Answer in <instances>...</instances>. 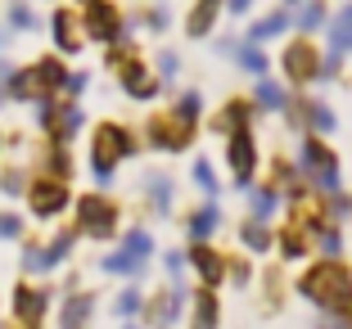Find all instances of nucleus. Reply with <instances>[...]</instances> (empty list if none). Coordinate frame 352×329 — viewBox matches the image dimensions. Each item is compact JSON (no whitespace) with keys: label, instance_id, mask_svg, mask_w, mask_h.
I'll use <instances>...</instances> for the list:
<instances>
[{"label":"nucleus","instance_id":"obj_44","mask_svg":"<svg viewBox=\"0 0 352 329\" xmlns=\"http://www.w3.org/2000/svg\"><path fill=\"white\" fill-rule=\"evenodd\" d=\"M339 248H343L339 230H321V253H325V258H339Z\"/></svg>","mask_w":352,"mask_h":329},{"label":"nucleus","instance_id":"obj_33","mask_svg":"<svg viewBox=\"0 0 352 329\" xmlns=\"http://www.w3.org/2000/svg\"><path fill=\"white\" fill-rule=\"evenodd\" d=\"M321 23H325V5H321V0H307V5L298 10V27L302 32H316Z\"/></svg>","mask_w":352,"mask_h":329},{"label":"nucleus","instance_id":"obj_45","mask_svg":"<svg viewBox=\"0 0 352 329\" xmlns=\"http://www.w3.org/2000/svg\"><path fill=\"white\" fill-rule=\"evenodd\" d=\"M176 68H181L176 54H158V72H163V77H176Z\"/></svg>","mask_w":352,"mask_h":329},{"label":"nucleus","instance_id":"obj_47","mask_svg":"<svg viewBox=\"0 0 352 329\" xmlns=\"http://www.w3.org/2000/svg\"><path fill=\"white\" fill-rule=\"evenodd\" d=\"M167 271H172V275H181V271H186V258H181V253H167Z\"/></svg>","mask_w":352,"mask_h":329},{"label":"nucleus","instance_id":"obj_38","mask_svg":"<svg viewBox=\"0 0 352 329\" xmlns=\"http://www.w3.org/2000/svg\"><path fill=\"white\" fill-rule=\"evenodd\" d=\"M276 207H280V194H276V190H258V194H253V212H258V221H262V216H271Z\"/></svg>","mask_w":352,"mask_h":329},{"label":"nucleus","instance_id":"obj_32","mask_svg":"<svg viewBox=\"0 0 352 329\" xmlns=\"http://www.w3.org/2000/svg\"><path fill=\"white\" fill-rule=\"evenodd\" d=\"M113 311L118 316H135V311H145V293H140V288H122V293H118V302H113Z\"/></svg>","mask_w":352,"mask_h":329},{"label":"nucleus","instance_id":"obj_21","mask_svg":"<svg viewBox=\"0 0 352 329\" xmlns=\"http://www.w3.org/2000/svg\"><path fill=\"white\" fill-rule=\"evenodd\" d=\"M330 45H334V54H348L352 50V5H343L339 19L330 23Z\"/></svg>","mask_w":352,"mask_h":329},{"label":"nucleus","instance_id":"obj_34","mask_svg":"<svg viewBox=\"0 0 352 329\" xmlns=\"http://www.w3.org/2000/svg\"><path fill=\"white\" fill-rule=\"evenodd\" d=\"M221 126H226V131H244V126H249V104H226Z\"/></svg>","mask_w":352,"mask_h":329},{"label":"nucleus","instance_id":"obj_5","mask_svg":"<svg viewBox=\"0 0 352 329\" xmlns=\"http://www.w3.org/2000/svg\"><path fill=\"white\" fill-rule=\"evenodd\" d=\"M23 198H28V212H32V216H41V221H54L63 207L73 203V190H68V181H54V176H36V181H28Z\"/></svg>","mask_w":352,"mask_h":329},{"label":"nucleus","instance_id":"obj_3","mask_svg":"<svg viewBox=\"0 0 352 329\" xmlns=\"http://www.w3.org/2000/svg\"><path fill=\"white\" fill-rule=\"evenodd\" d=\"M77 235L86 239H113L118 235V203L104 194H82L77 198Z\"/></svg>","mask_w":352,"mask_h":329},{"label":"nucleus","instance_id":"obj_4","mask_svg":"<svg viewBox=\"0 0 352 329\" xmlns=\"http://www.w3.org/2000/svg\"><path fill=\"white\" fill-rule=\"evenodd\" d=\"M82 36H91V41H100V45H118L126 36V23H122V14H118V5H109V0H91V5H82Z\"/></svg>","mask_w":352,"mask_h":329},{"label":"nucleus","instance_id":"obj_25","mask_svg":"<svg viewBox=\"0 0 352 329\" xmlns=\"http://www.w3.org/2000/svg\"><path fill=\"white\" fill-rule=\"evenodd\" d=\"M195 329H217V298H212V288H204L195 298Z\"/></svg>","mask_w":352,"mask_h":329},{"label":"nucleus","instance_id":"obj_43","mask_svg":"<svg viewBox=\"0 0 352 329\" xmlns=\"http://www.w3.org/2000/svg\"><path fill=\"white\" fill-rule=\"evenodd\" d=\"M280 253L285 258H302V230H289V235L280 239Z\"/></svg>","mask_w":352,"mask_h":329},{"label":"nucleus","instance_id":"obj_50","mask_svg":"<svg viewBox=\"0 0 352 329\" xmlns=\"http://www.w3.org/2000/svg\"><path fill=\"white\" fill-rule=\"evenodd\" d=\"M5 104H10V91H5V82H0V109H5Z\"/></svg>","mask_w":352,"mask_h":329},{"label":"nucleus","instance_id":"obj_49","mask_svg":"<svg viewBox=\"0 0 352 329\" xmlns=\"http://www.w3.org/2000/svg\"><path fill=\"white\" fill-rule=\"evenodd\" d=\"M325 329H352V325H348V320H339V316H334V320H325Z\"/></svg>","mask_w":352,"mask_h":329},{"label":"nucleus","instance_id":"obj_18","mask_svg":"<svg viewBox=\"0 0 352 329\" xmlns=\"http://www.w3.org/2000/svg\"><path fill=\"white\" fill-rule=\"evenodd\" d=\"M190 262H195V271H199V280H204V284H208V288H212V284H217V280H221V275H226V266H221V258H217V253H212V248H204V244H199V248H195V258H190Z\"/></svg>","mask_w":352,"mask_h":329},{"label":"nucleus","instance_id":"obj_11","mask_svg":"<svg viewBox=\"0 0 352 329\" xmlns=\"http://www.w3.org/2000/svg\"><path fill=\"white\" fill-rule=\"evenodd\" d=\"M82 122H86V113L77 109V100H59L54 104L50 126H45V135H50V144H73V135L82 131Z\"/></svg>","mask_w":352,"mask_h":329},{"label":"nucleus","instance_id":"obj_40","mask_svg":"<svg viewBox=\"0 0 352 329\" xmlns=\"http://www.w3.org/2000/svg\"><path fill=\"white\" fill-rule=\"evenodd\" d=\"M195 185L204 190V194H217V176H212V167H208L204 158L195 163Z\"/></svg>","mask_w":352,"mask_h":329},{"label":"nucleus","instance_id":"obj_35","mask_svg":"<svg viewBox=\"0 0 352 329\" xmlns=\"http://www.w3.org/2000/svg\"><path fill=\"white\" fill-rule=\"evenodd\" d=\"M258 104L262 109H285L289 100H285V91H280L276 82H258Z\"/></svg>","mask_w":352,"mask_h":329},{"label":"nucleus","instance_id":"obj_9","mask_svg":"<svg viewBox=\"0 0 352 329\" xmlns=\"http://www.w3.org/2000/svg\"><path fill=\"white\" fill-rule=\"evenodd\" d=\"M50 36H54V50L59 54H77L82 50V19H77L73 10H68V5H59V10L50 14Z\"/></svg>","mask_w":352,"mask_h":329},{"label":"nucleus","instance_id":"obj_26","mask_svg":"<svg viewBox=\"0 0 352 329\" xmlns=\"http://www.w3.org/2000/svg\"><path fill=\"white\" fill-rule=\"evenodd\" d=\"M122 253H126V258H135V262H149V258H154V239H149L145 230H126Z\"/></svg>","mask_w":352,"mask_h":329},{"label":"nucleus","instance_id":"obj_41","mask_svg":"<svg viewBox=\"0 0 352 329\" xmlns=\"http://www.w3.org/2000/svg\"><path fill=\"white\" fill-rule=\"evenodd\" d=\"M199 109H204V100H199V91H186L181 100H176V113H181V117H199Z\"/></svg>","mask_w":352,"mask_h":329},{"label":"nucleus","instance_id":"obj_29","mask_svg":"<svg viewBox=\"0 0 352 329\" xmlns=\"http://www.w3.org/2000/svg\"><path fill=\"white\" fill-rule=\"evenodd\" d=\"M23 190H28V172H23V167H0V194L23 198Z\"/></svg>","mask_w":352,"mask_h":329},{"label":"nucleus","instance_id":"obj_22","mask_svg":"<svg viewBox=\"0 0 352 329\" xmlns=\"http://www.w3.org/2000/svg\"><path fill=\"white\" fill-rule=\"evenodd\" d=\"M41 176H54V181H68V176H73L68 144H50V149H45V172H41Z\"/></svg>","mask_w":352,"mask_h":329},{"label":"nucleus","instance_id":"obj_30","mask_svg":"<svg viewBox=\"0 0 352 329\" xmlns=\"http://www.w3.org/2000/svg\"><path fill=\"white\" fill-rule=\"evenodd\" d=\"M289 27V14L285 10H276V14H267V19L253 27V41H271V36H280V32Z\"/></svg>","mask_w":352,"mask_h":329},{"label":"nucleus","instance_id":"obj_36","mask_svg":"<svg viewBox=\"0 0 352 329\" xmlns=\"http://www.w3.org/2000/svg\"><path fill=\"white\" fill-rule=\"evenodd\" d=\"M23 235H28L23 216H19V212H0V239L10 244V239H23Z\"/></svg>","mask_w":352,"mask_h":329},{"label":"nucleus","instance_id":"obj_37","mask_svg":"<svg viewBox=\"0 0 352 329\" xmlns=\"http://www.w3.org/2000/svg\"><path fill=\"white\" fill-rule=\"evenodd\" d=\"M244 244H249L253 253L271 248V235H267V226H262V221H249V226H244Z\"/></svg>","mask_w":352,"mask_h":329},{"label":"nucleus","instance_id":"obj_19","mask_svg":"<svg viewBox=\"0 0 352 329\" xmlns=\"http://www.w3.org/2000/svg\"><path fill=\"white\" fill-rule=\"evenodd\" d=\"M23 275H45L50 266V258H45V244H36V239H23V258H19Z\"/></svg>","mask_w":352,"mask_h":329},{"label":"nucleus","instance_id":"obj_51","mask_svg":"<svg viewBox=\"0 0 352 329\" xmlns=\"http://www.w3.org/2000/svg\"><path fill=\"white\" fill-rule=\"evenodd\" d=\"M77 5H91V0H77Z\"/></svg>","mask_w":352,"mask_h":329},{"label":"nucleus","instance_id":"obj_31","mask_svg":"<svg viewBox=\"0 0 352 329\" xmlns=\"http://www.w3.org/2000/svg\"><path fill=\"white\" fill-rule=\"evenodd\" d=\"M145 185H149V203H154L158 212H167V207H172V181H167V176H149Z\"/></svg>","mask_w":352,"mask_h":329},{"label":"nucleus","instance_id":"obj_6","mask_svg":"<svg viewBox=\"0 0 352 329\" xmlns=\"http://www.w3.org/2000/svg\"><path fill=\"white\" fill-rule=\"evenodd\" d=\"M298 163H302L307 181L321 190V194H334V190H339V158H334L321 140H302V158Z\"/></svg>","mask_w":352,"mask_h":329},{"label":"nucleus","instance_id":"obj_23","mask_svg":"<svg viewBox=\"0 0 352 329\" xmlns=\"http://www.w3.org/2000/svg\"><path fill=\"white\" fill-rule=\"evenodd\" d=\"M221 226V212H217V207H204V212H195V216H190V239H195V244H204V239H212V230H217Z\"/></svg>","mask_w":352,"mask_h":329},{"label":"nucleus","instance_id":"obj_13","mask_svg":"<svg viewBox=\"0 0 352 329\" xmlns=\"http://www.w3.org/2000/svg\"><path fill=\"white\" fill-rule=\"evenodd\" d=\"M32 77H36V91H41V95H59V100H63L68 68H63L59 54H45V59H36V63H32Z\"/></svg>","mask_w":352,"mask_h":329},{"label":"nucleus","instance_id":"obj_10","mask_svg":"<svg viewBox=\"0 0 352 329\" xmlns=\"http://www.w3.org/2000/svg\"><path fill=\"white\" fill-rule=\"evenodd\" d=\"M118 82H122V91L131 95V100H154L158 95V77L140 59H122L118 63Z\"/></svg>","mask_w":352,"mask_h":329},{"label":"nucleus","instance_id":"obj_15","mask_svg":"<svg viewBox=\"0 0 352 329\" xmlns=\"http://www.w3.org/2000/svg\"><path fill=\"white\" fill-rule=\"evenodd\" d=\"M95 316V298L91 293H68L59 307V329H86Z\"/></svg>","mask_w":352,"mask_h":329},{"label":"nucleus","instance_id":"obj_27","mask_svg":"<svg viewBox=\"0 0 352 329\" xmlns=\"http://www.w3.org/2000/svg\"><path fill=\"white\" fill-rule=\"evenodd\" d=\"M36 27H41L36 10H32L28 0H14L10 5V32H36Z\"/></svg>","mask_w":352,"mask_h":329},{"label":"nucleus","instance_id":"obj_2","mask_svg":"<svg viewBox=\"0 0 352 329\" xmlns=\"http://www.w3.org/2000/svg\"><path fill=\"white\" fill-rule=\"evenodd\" d=\"M135 154V135L122 122H100L91 135V176L95 185H113V167Z\"/></svg>","mask_w":352,"mask_h":329},{"label":"nucleus","instance_id":"obj_7","mask_svg":"<svg viewBox=\"0 0 352 329\" xmlns=\"http://www.w3.org/2000/svg\"><path fill=\"white\" fill-rule=\"evenodd\" d=\"M10 311H14V329H41L45 311H50V293L23 280V284L14 288V298H10Z\"/></svg>","mask_w":352,"mask_h":329},{"label":"nucleus","instance_id":"obj_42","mask_svg":"<svg viewBox=\"0 0 352 329\" xmlns=\"http://www.w3.org/2000/svg\"><path fill=\"white\" fill-rule=\"evenodd\" d=\"M86 82H91L86 72H68V82H63V100H77V95L86 91Z\"/></svg>","mask_w":352,"mask_h":329},{"label":"nucleus","instance_id":"obj_8","mask_svg":"<svg viewBox=\"0 0 352 329\" xmlns=\"http://www.w3.org/2000/svg\"><path fill=\"white\" fill-rule=\"evenodd\" d=\"M190 140H195V117H181L176 109L167 117H154V122H149V144L163 149V154H181Z\"/></svg>","mask_w":352,"mask_h":329},{"label":"nucleus","instance_id":"obj_39","mask_svg":"<svg viewBox=\"0 0 352 329\" xmlns=\"http://www.w3.org/2000/svg\"><path fill=\"white\" fill-rule=\"evenodd\" d=\"M239 68H249V72H267V54H262L258 45H244V50H239Z\"/></svg>","mask_w":352,"mask_h":329},{"label":"nucleus","instance_id":"obj_1","mask_svg":"<svg viewBox=\"0 0 352 329\" xmlns=\"http://www.w3.org/2000/svg\"><path fill=\"white\" fill-rule=\"evenodd\" d=\"M302 298L316 302L330 316H352V280L339 262H316V266L302 275Z\"/></svg>","mask_w":352,"mask_h":329},{"label":"nucleus","instance_id":"obj_46","mask_svg":"<svg viewBox=\"0 0 352 329\" xmlns=\"http://www.w3.org/2000/svg\"><path fill=\"white\" fill-rule=\"evenodd\" d=\"M149 27H154V32L167 27V10H163V5H158V10H149Z\"/></svg>","mask_w":352,"mask_h":329},{"label":"nucleus","instance_id":"obj_48","mask_svg":"<svg viewBox=\"0 0 352 329\" xmlns=\"http://www.w3.org/2000/svg\"><path fill=\"white\" fill-rule=\"evenodd\" d=\"M249 5H253V0H226V10H230V14H249Z\"/></svg>","mask_w":352,"mask_h":329},{"label":"nucleus","instance_id":"obj_53","mask_svg":"<svg viewBox=\"0 0 352 329\" xmlns=\"http://www.w3.org/2000/svg\"><path fill=\"white\" fill-rule=\"evenodd\" d=\"M0 144H5V135H0Z\"/></svg>","mask_w":352,"mask_h":329},{"label":"nucleus","instance_id":"obj_28","mask_svg":"<svg viewBox=\"0 0 352 329\" xmlns=\"http://www.w3.org/2000/svg\"><path fill=\"white\" fill-rule=\"evenodd\" d=\"M100 266L109 271V275H126V280H131V275H140V271H145V262H135V258H126L122 248H118V253H109V258H104Z\"/></svg>","mask_w":352,"mask_h":329},{"label":"nucleus","instance_id":"obj_52","mask_svg":"<svg viewBox=\"0 0 352 329\" xmlns=\"http://www.w3.org/2000/svg\"><path fill=\"white\" fill-rule=\"evenodd\" d=\"M126 329H140V325H126Z\"/></svg>","mask_w":352,"mask_h":329},{"label":"nucleus","instance_id":"obj_17","mask_svg":"<svg viewBox=\"0 0 352 329\" xmlns=\"http://www.w3.org/2000/svg\"><path fill=\"white\" fill-rule=\"evenodd\" d=\"M181 307H186V293L172 288V293H163L158 302H149V320H154V325H172V320L181 316Z\"/></svg>","mask_w":352,"mask_h":329},{"label":"nucleus","instance_id":"obj_14","mask_svg":"<svg viewBox=\"0 0 352 329\" xmlns=\"http://www.w3.org/2000/svg\"><path fill=\"white\" fill-rule=\"evenodd\" d=\"M316 68H321V63H316V50H311L307 41H298V45L285 50V77H289V82H311Z\"/></svg>","mask_w":352,"mask_h":329},{"label":"nucleus","instance_id":"obj_54","mask_svg":"<svg viewBox=\"0 0 352 329\" xmlns=\"http://www.w3.org/2000/svg\"><path fill=\"white\" fill-rule=\"evenodd\" d=\"M289 5H294V0H289Z\"/></svg>","mask_w":352,"mask_h":329},{"label":"nucleus","instance_id":"obj_24","mask_svg":"<svg viewBox=\"0 0 352 329\" xmlns=\"http://www.w3.org/2000/svg\"><path fill=\"white\" fill-rule=\"evenodd\" d=\"M302 117H307V126H311L316 135H330V131H334V113L325 109L321 100H307V104H302Z\"/></svg>","mask_w":352,"mask_h":329},{"label":"nucleus","instance_id":"obj_16","mask_svg":"<svg viewBox=\"0 0 352 329\" xmlns=\"http://www.w3.org/2000/svg\"><path fill=\"white\" fill-rule=\"evenodd\" d=\"M217 14H221V0H199L195 10H190L186 32H190V36H208V32H212V23H217Z\"/></svg>","mask_w":352,"mask_h":329},{"label":"nucleus","instance_id":"obj_12","mask_svg":"<svg viewBox=\"0 0 352 329\" xmlns=\"http://www.w3.org/2000/svg\"><path fill=\"white\" fill-rule=\"evenodd\" d=\"M226 163H230V172H235L239 185H244V181L253 176V167H258V144H253V135H249V131H230Z\"/></svg>","mask_w":352,"mask_h":329},{"label":"nucleus","instance_id":"obj_20","mask_svg":"<svg viewBox=\"0 0 352 329\" xmlns=\"http://www.w3.org/2000/svg\"><path fill=\"white\" fill-rule=\"evenodd\" d=\"M77 239H82V235H77V226H63L59 235L45 244V258H50V266H63V262H68V253L77 248Z\"/></svg>","mask_w":352,"mask_h":329}]
</instances>
